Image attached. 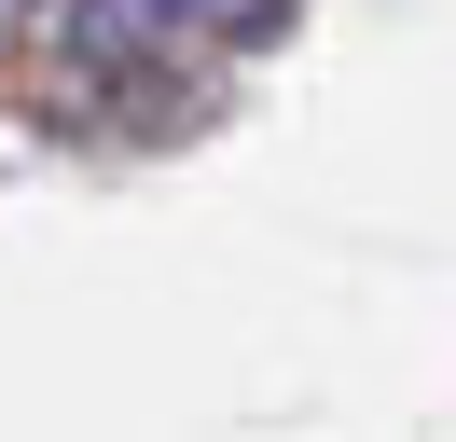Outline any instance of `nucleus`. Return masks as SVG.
<instances>
[{
	"instance_id": "f257e3e1",
	"label": "nucleus",
	"mask_w": 456,
	"mask_h": 442,
	"mask_svg": "<svg viewBox=\"0 0 456 442\" xmlns=\"http://www.w3.org/2000/svg\"><path fill=\"white\" fill-rule=\"evenodd\" d=\"M277 0H97L84 42H125V28H194V42H249Z\"/></svg>"
},
{
	"instance_id": "f03ea898",
	"label": "nucleus",
	"mask_w": 456,
	"mask_h": 442,
	"mask_svg": "<svg viewBox=\"0 0 456 442\" xmlns=\"http://www.w3.org/2000/svg\"><path fill=\"white\" fill-rule=\"evenodd\" d=\"M0 14H14V0H0Z\"/></svg>"
}]
</instances>
